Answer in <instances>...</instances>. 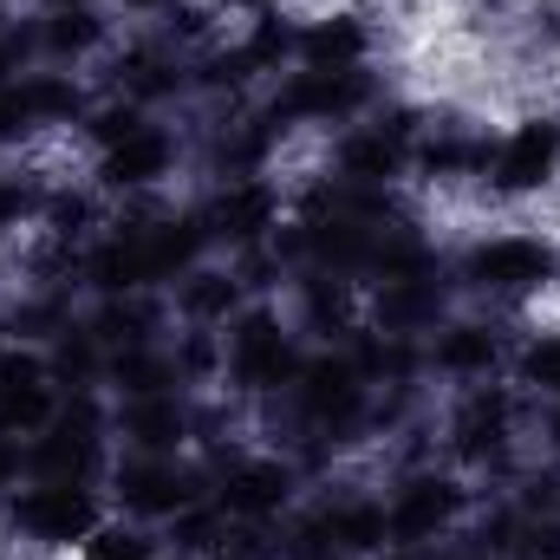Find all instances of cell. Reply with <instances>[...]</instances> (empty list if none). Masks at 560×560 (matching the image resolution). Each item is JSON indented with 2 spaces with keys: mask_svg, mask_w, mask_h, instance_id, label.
<instances>
[{
  "mask_svg": "<svg viewBox=\"0 0 560 560\" xmlns=\"http://www.w3.org/2000/svg\"><path fill=\"white\" fill-rule=\"evenodd\" d=\"M392 528H385V515L378 509H339V515H326L319 528H313V541H339V548H378Z\"/></svg>",
  "mask_w": 560,
  "mask_h": 560,
  "instance_id": "cell-15",
  "label": "cell"
},
{
  "mask_svg": "<svg viewBox=\"0 0 560 560\" xmlns=\"http://www.w3.org/2000/svg\"><path fill=\"white\" fill-rule=\"evenodd\" d=\"M98 39V20L79 7V13H52V26H46V46L52 52H79V46H92Z\"/></svg>",
  "mask_w": 560,
  "mask_h": 560,
  "instance_id": "cell-20",
  "label": "cell"
},
{
  "mask_svg": "<svg viewBox=\"0 0 560 560\" xmlns=\"http://www.w3.org/2000/svg\"><path fill=\"white\" fill-rule=\"evenodd\" d=\"M359 92H365L359 72H306V79L287 92V112H293V118H332V112L359 105Z\"/></svg>",
  "mask_w": 560,
  "mask_h": 560,
  "instance_id": "cell-9",
  "label": "cell"
},
{
  "mask_svg": "<svg viewBox=\"0 0 560 560\" xmlns=\"http://www.w3.org/2000/svg\"><path fill=\"white\" fill-rule=\"evenodd\" d=\"M229 300H235V287L215 275H196L189 287H183V306L196 313V319H215V313H229Z\"/></svg>",
  "mask_w": 560,
  "mask_h": 560,
  "instance_id": "cell-21",
  "label": "cell"
},
{
  "mask_svg": "<svg viewBox=\"0 0 560 560\" xmlns=\"http://www.w3.org/2000/svg\"><path fill=\"white\" fill-rule=\"evenodd\" d=\"M242 7H275V0H242Z\"/></svg>",
  "mask_w": 560,
  "mask_h": 560,
  "instance_id": "cell-30",
  "label": "cell"
},
{
  "mask_svg": "<svg viewBox=\"0 0 560 560\" xmlns=\"http://www.w3.org/2000/svg\"><path fill=\"white\" fill-rule=\"evenodd\" d=\"M346 176H359V183H385V176H398V143L392 138L346 143Z\"/></svg>",
  "mask_w": 560,
  "mask_h": 560,
  "instance_id": "cell-17",
  "label": "cell"
},
{
  "mask_svg": "<svg viewBox=\"0 0 560 560\" xmlns=\"http://www.w3.org/2000/svg\"><path fill=\"white\" fill-rule=\"evenodd\" d=\"M235 372H242V385H280L287 372H293V359H287V339H280L275 319H248L242 332H235Z\"/></svg>",
  "mask_w": 560,
  "mask_h": 560,
  "instance_id": "cell-4",
  "label": "cell"
},
{
  "mask_svg": "<svg viewBox=\"0 0 560 560\" xmlns=\"http://www.w3.org/2000/svg\"><path fill=\"white\" fill-rule=\"evenodd\" d=\"M118 385H131L138 398H156L163 385H176V365L150 359V352H131V359H118Z\"/></svg>",
  "mask_w": 560,
  "mask_h": 560,
  "instance_id": "cell-19",
  "label": "cell"
},
{
  "mask_svg": "<svg viewBox=\"0 0 560 560\" xmlns=\"http://www.w3.org/2000/svg\"><path fill=\"white\" fill-rule=\"evenodd\" d=\"M502 423H509V405L502 398H469V411L456 423V450L463 456H489V450H502Z\"/></svg>",
  "mask_w": 560,
  "mask_h": 560,
  "instance_id": "cell-14",
  "label": "cell"
},
{
  "mask_svg": "<svg viewBox=\"0 0 560 560\" xmlns=\"http://www.w3.org/2000/svg\"><path fill=\"white\" fill-rule=\"evenodd\" d=\"M46 418V392L39 385H20V392H0V430H26V423Z\"/></svg>",
  "mask_w": 560,
  "mask_h": 560,
  "instance_id": "cell-22",
  "label": "cell"
},
{
  "mask_svg": "<svg viewBox=\"0 0 560 560\" xmlns=\"http://www.w3.org/2000/svg\"><path fill=\"white\" fill-rule=\"evenodd\" d=\"M280 502H287V469L280 463H248L222 489V509H235V515H275Z\"/></svg>",
  "mask_w": 560,
  "mask_h": 560,
  "instance_id": "cell-11",
  "label": "cell"
},
{
  "mask_svg": "<svg viewBox=\"0 0 560 560\" xmlns=\"http://www.w3.org/2000/svg\"><path fill=\"white\" fill-rule=\"evenodd\" d=\"M300 405H306V418H319V423H346L359 411V372L352 365H313L300 378Z\"/></svg>",
  "mask_w": 560,
  "mask_h": 560,
  "instance_id": "cell-7",
  "label": "cell"
},
{
  "mask_svg": "<svg viewBox=\"0 0 560 560\" xmlns=\"http://www.w3.org/2000/svg\"><path fill=\"white\" fill-rule=\"evenodd\" d=\"M26 125H33L26 92H20V85H7V92H0V138H13V131H26Z\"/></svg>",
  "mask_w": 560,
  "mask_h": 560,
  "instance_id": "cell-28",
  "label": "cell"
},
{
  "mask_svg": "<svg viewBox=\"0 0 560 560\" xmlns=\"http://www.w3.org/2000/svg\"><path fill=\"white\" fill-rule=\"evenodd\" d=\"M131 7H156V0H131Z\"/></svg>",
  "mask_w": 560,
  "mask_h": 560,
  "instance_id": "cell-31",
  "label": "cell"
},
{
  "mask_svg": "<svg viewBox=\"0 0 560 560\" xmlns=\"http://www.w3.org/2000/svg\"><path fill=\"white\" fill-rule=\"evenodd\" d=\"M430 306H436L430 287H392V293H385V319H423Z\"/></svg>",
  "mask_w": 560,
  "mask_h": 560,
  "instance_id": "cell-25",
  "label": "cell"
},
{
  "mask_svg": "<svg viewBox=\"0 0 560 560\" xmlns=\"http://www.w3.org/2000/svg\"><path fill=\"white\" fill-rule=\"evenodd\" d=\"M20 385H39V365L26 352H0V392H20Z\"/></svg>",
  "mask_w": 560,
  "mask_h": 560,
  "instance_id": "cell-27",
  "label": "cell"
},
{
  "mask_svg": "<svg viewBox=\"0 0 560 560\" xmlns=\"http://www.w3.org/2000/svg\"><path fill=\"white\" fill-rule=\"evenodd\" d=\"M359 52H365V33H359L352 20H319V26L300 39V59H306L313 72H352Z\"/></svg>",
  "mask_w": 560,
  "mask_h": 560,
  "instance_id": "cell-12",
  "label": "cell"
},
{
  "mask_svg": "<svg viewBox=\"0 0 560 560\" xmlns=\"http://www.w3.org/2000/svg\"><path fill=\"white\" fill-rule=\"evenodd\" d=\"M555 443H560V418H555Z\"/></svg>",
  "mask_w": 560,
  "mask_h": 560,
  "instance_id": "cell-32",
  "label": "cell"
},
{
  "mask_svg": "<svg viewBox=\"0 0 560 560\" xmlns=\"http://www.w3.org/2000/svg\"><path fill=\"white\" fill-rule=\"evenodd\" d=\"M189 476L176 469V463H131L125 469V502L138 509V515H176L183 502H189Z\"/></svg>",
  "mask_w": 560,
  "mask_h": 560,
  "instance_id": "cell-6",
  "label": "cell"
},
{
  "mask_svg": "<svg viewBox=\"0 0 560 560\" xmlns=\"http://www.w3.org/2000/svg\"><path fill=\"white\" fill-rule=\"evenodd\" d=\"M548 275H555V255H548L541 242H522V235L489 242V248H476V261H469V280H476V287H495V293H528V287H541Z\"/></svg>",
  "mask_w": 560,
  "mask_h": 560,
  "instance_id": "cell-1",
  "label": "cell"
},
{
  "mask_svg": "<svg viewBox=\"0 0 560 560\" xmlns=\"http://www.w3.org/2000/svg\"><path fill=\"white\" fill-rule=\"evenodd\" d=\"M450 372H482L489 359H495V339L482 332V326H456L450 339H443V352H436Z\"/></svg>",
  "mask_w": 560,
  "mask_h": 560,
  "instance_id": "cell-18",
  "label": "cell"
},
{
  "mask_svg": "<svg viewBox=\"0 0 560 560\" xmlns=\"http://www.w3.org/2000/svg\"><path fill=\"white\" fill-rule=\"evenodd\" d=\"M163 163H170V138H163V131H131L125 143H112V156H105V183L138 189V183H150V176H163Z\"/></svg>",
  "mask_w": 560,
  "mask_h": 560,
  "instance_id": "cell-10",
  "label": "cell"
},
{
  "mask_svg": "<svg viewBox=\"0 0 560 560\" xmlns=\"http://www.w3.org/2000/svg\"><path fill=\"white\" fill-rule=\"evenodd\" d=\"M33 463H39L46 482H79V476L98 463V436H92V423H59V430L33 450Z\"/></svg>",
  "mask_w": 560,
  "mask_h": 560,
  "instance_id": "cell-8",
  "label": "cell"
},
{
  "mask_svg": "<svg viewBox=\"0 0 560 560\" xmlns=\"http://www.w3.org/2000/svg\"><path fill=\"white\" fill-rule=\"evenodd\" d=\"M555 163H560V125H522L495 150V183L502 189H535V183L555 176Z\"/></svg>",
  "mask_w": 560,
  "mask_h": 560,
  "instance_id": "cell-3",
  "label": "cell"
},
{
  "mask_svg": "<svg viewBox=\"0 0 560 560\" xmlns=\"http://www.w3.org/2000/svg\"><path fill=\"white\" fill-rule=\"evenodd\" d=\"M26 92V112L33 118H66L79 98H72V85H59V79H33V85H20Z\"/></svg>",
  "mask_w": 560,
  "mask_h": 560,
  "instance_id": "cell-23",
  "label": "cell"
},
{
  "mask_svg": "<svg viewBox=\"0 0 560 560\" xmlns=\"http://www.w3.org/2000/svg\"><path fill=\"white\" fill-rule=\"evenodd\" d=\"M92 560H150V548H143V535L112 528V535H98V541H92Z\"/></svg>",
  "mask_w": 560,
  "mask_h": 560,
  "instance_id": "cell-26",
  "label": "cell"
},
{
  "mask_svg": "<svg viewBox=\"0 0 560 560\" xmlns=\"http://www.w3.org/2000/svg\"><path fill=\"white\" fill-rule=\"evenodd\" d=\"M522 372H528V385H548V392H560V339H541V346L522 359Z\"/></svg>",
  "mask_w": 560,
  "mask_h": 560,
  "instance_id": "cell-24",
  "label": "cell"
},
{
  "mask_svg": "<svg viewBox=\"0 0 560 560\" xmlns=\"http://www.w3.org/2000/svg\"><path fill=\"white\" fill-rule=\"evenodd\" d=\"M275 222V196L261 189V183H242V189H229L222 202H215V235H229V242H248V235H261Z\"/></svg>",
  "mask_w": 560,
  "mask_h": 560,
  "instance_id": "cell-13",
  "label": "cell"
},
{
  "mask_svg": "<svg viewBox=\"0 0 560 560\" xmlns=\"http://www.w3.org/2000/svg\"><path fill=\"white\" fill-rule=\"evenodd\" d=\"M528 560H560V528H535L528 535Z\"/></svg>",
  "mask_w": 560,
  "mask_h": 560,
  "instance_id": "cell-29",
  "label": "cell"
},
{
  "mask_svg": "<svg viewBox=\"0 0 560 560\" xmlns=\"http://www.w3.org/2000/svg\"><path fill=\"white\" fill-rule=\"evenodd\" d=\"M20 528L39 541H72L92 528V495L85 482H46L33 495H20Z\"/></svg>",
  "mask_w": 560,
  "mask_h": 560,
  "instance_id": "cell-2",
  "label": "cell"
},
{
  "mask_svg": "<svg viewBox=\"0 0 560 560\" xmlns=\"http://www.w3.org/2000/svg\"><path fill=\"white\" fill-rule=\"evenodd\" d=\"M450 515H456V489H450V482H411V489L398 495V509L385 515V528H392L398 541H423V535H436Z\"/></svg>",
  "mask_w": 560,
  "mask_h": 560,
  "instance_id": "cell-5",
  "label": "cell"
},
{
  "mask_svg": "<svg viewBox=\"0 0 560 560\" xmlns=\"http://www.w3.org/2000/svg\"><path fill=\"white\" fill-rule=\"evenodd\" d=\"M125 430H131V436H138L143 450H170V443H176V436H183V411H176V405H170V398H143L138 411H131V418H125Z\"/></svg>",
  "mask_w": 560,
  "mask_h": 560,
  "instance_id": "cell-16",
  "label": "cell"
}]
</instances>
